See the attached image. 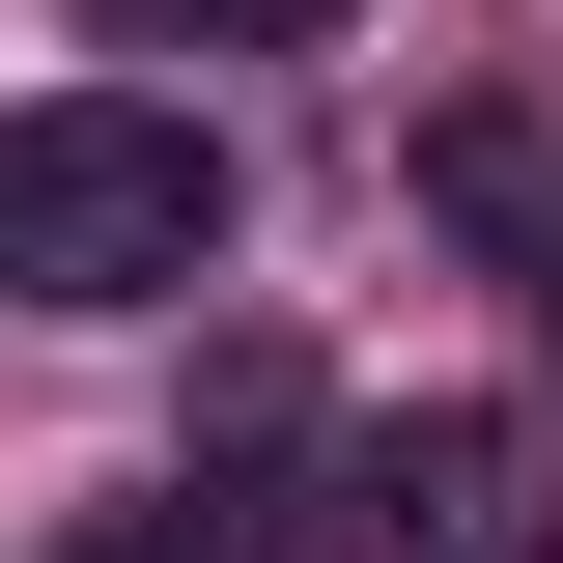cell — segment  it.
Returning <instances> with one entry per match:
<instances>
[{
	"label": "cell",
	"instance_id": "obj_1",
	"mask_svg": "<svg viewBox=\"0 0 563 563\" xmlns=\"http://www.w3.org/2000/svg\"><path fill=\"white\" fill-rule=\"evenodd\" d=\"M225 254V141L169 85H29L0 113V310H169Z\"/></svg>",
	"mask_w": 563,
	"mask_h": 563
},
{
	"label": "cell",
	"instance_id": "obj_3",
	"mask_svg": "<svg viewBox=\"0 0 563 563\" xmlns=\"http://www.w3.org/2000/svg\"><path fill=\"white\" fill-rule=\"evenodd\" d=\"M422 198H451V225L563 310V141H536V113H451V141H422Z\"/></svg>",
	"mask_w": 563,
	"mask_h": 563
},
{
	"label": "cell",
	"instance_id": "obj_2",
	"mask_svg": "<svg viewBox=\"0 0 563 563\" xmlns=\"http://www.w3.org/2000/svg\"><path fill=\"white\" fill-rule=\"evenodd\" d=\"M339 479H366V563H563V507H536L507 422H366Z\"/></svg>",
	"mask_w": 563,
	"mask_h": 563
},
{
	"label": "cell",
	"instance_id": "obj_5",
	"mask_svg": "<svg viewBox=\"0 0 563 563\" xmlns=\"http://www.w3.org/2000/svg\"><path fill=\"white\" fill-rule=\"evenodd\" d=\"M113 29H339V0H113Z\"/></svg>",
	"mask_w": 563,
	"mask_h": 563
},
{
	"label": "cell",
	"instance_id": "obj_4",
	"mask_svg": "<svg viewBox=\"0 0 563 563\" xmlns=\"http://www.w3.org/2000/svg\"><path fill=\"white\" fill-rule=\"evenodd\" d=\"M57 563H254L225 507H113V536H57Z\"/></svg>",
	"mask_w": 563,
	"mask_h": 563
}]
</instances>
